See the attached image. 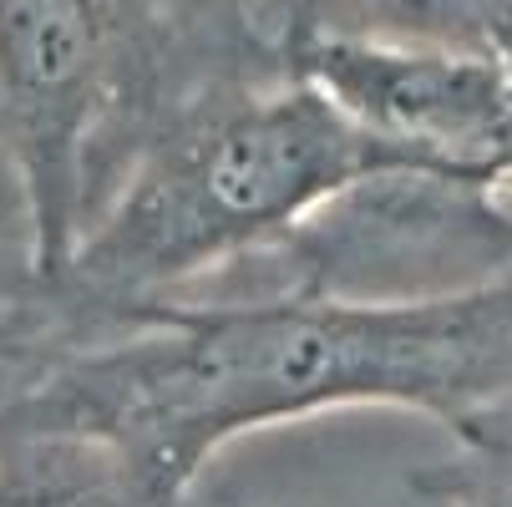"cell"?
<instances>
[{
	"instance_id": "obj_1",
	"label": "cell",
	"mask_w": 512,
	"mask_h": 507,
	"mask_svg": "<svg viewBox=\"0 0 512 507\" xmlns=\"http://www.w3.org/2000/svg\"><path fill=\"white\" fill-rule=\"evenodd\" d=\"M391 406L457 437L512 406V269L426 300L168 295L92 315L36 279L0 305V437H87L183 507L239 437Z\"/></svg>"
},
{
	"instance_id": "obj_2",
	"label": "cell",
	"mask_w": 512,
	"mask_h": 507,
	"mask_svg": "<svg viewBox=\"0 0 512 507\" xmlns=\"http://www.w3.org/2000/svg\"><path fill=\"white\" fill-rule=\"evenodd\" d=\"M391 168L431 163L360 127L279 46L274 61L173 102L132 148L66 259L41 279L92 315L188 295L350 183Z\"/></svg>"
},
{
	"instance_id": "obj_3",
	"label": "cell",
	"mask_w": 512,
	"mask_h": 507,
	"mask_svg": "<svg viewBox=\"0 0 512 507\" xmlns=\"http://www.w3.org/2000/svg\"><path fill=\"white\" fill-rule=\"evenodd\" d=\"M274 56L279 31L249 0H0V137L36 208L41 274L173 102Z\"/></svg>"
},
{
	"instance_id": "obj_4",
	"label": "cell",
	"mask_w": 512,
	"mask_h": 507,
	"mask_svg": "<svg viewBox=\"0 0 512 507\" xmlns=\"http://www.w3.org/2000/svg\"><path fill=\"white\" fill-rule=\"evenodd\" d=\"M512 269V183L391 168L360 178L188 295L426 300Z\"/></svg>"
},
{
	"instance_id": "obj_5",
	"label": "cell",
	"mask_w": 512,
	"mask_h": 507,
	"mask_svg": "<svg viewBox=\"0 0 512 507\" xmlns=\"http://www.w3.org/2000/svg\"><path fill=\"white\" fill-rule=\"evenodd\" d=\"M284 61L360 127L381 132L431 168L512 183V61L497 51L295 36Z\"/></svg>"
},
{
	"instance_id": "obj_6",
	"label": "cell",
	"mask_w": 512,
	"mask_h": 507,
	"mask_svg": "<svg viewBox=\"0 0 512 507\" xmlns=\"http://www.w3.org/2000/svg\"><path fill=\"white\" fill-rule=\"evenodd\" d=\"M274 31L497 51L512 61V0H269Z\"/></svg>"
},
{
	"instance_id": "obj_7",
	"label": "cell",
	"mask_w": 512,
	"mask_h": 507,
	"mask_svg": "<svg viewBox=\"0 0 512 507\" xmlns=\"http://www.w3.org/2000/svg\"><path fill=\"white\" fill-rule=\"evenodd\" d=\"M0 507H148V497L102 442L0 437Z\"/></svg>"
},
{
	"instance_id": "obj_8",
	"label": "cell",
	"mask_w": 512,
	"mask_h": 507,
	"mask_svg": "<svg viewBox=\"0 0 512 507\" xmlns=\"http://www.w3.org/2000/svg\"><path fill=\"white\" fill-rule=\"evenodd\" d=\"M411 492L442 507H512V406L457 431L452 452L426 462L411 477ZM183 507H259V502L198 482Z\"/></svg>"
},
{
	"instance_id": "obj_9",
	"label": "cell",
	"mask_w": 512,
	"mask_h": 507,
	"mask_svg": "<svg viewBox=\"0 0 512 507\" xmlns=\"http://www.w3.org/2000/svg\"><path fill=\"white\" fill-rule=\"evenodd\" d=\"M41 279V239H36V208L21 178L16 153L0 137V305L21 300Z\"/></svg>"
}]
</instances>
